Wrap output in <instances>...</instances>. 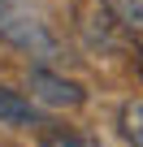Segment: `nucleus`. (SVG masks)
Segmentation results:
<instances>
[{
    "label": "nucleus",
    "mask_w": 143,
    "mask_h": 147,
    "mask_svg": "<svg viewBox=\"0 0 143 147\" xmlns=\"http://www.w3.org/2000/svg\"><path fill=\"white\" fill-rule=\"evenodd\" d=\"M0 39L18 48L22 56H30V65H48V69L65 65L61 35L43 22V13L30 0H0Z\"/></svg>",
    "instance_id": "1"
},
{
    "label": "nucleus",
    "mask_w": 143,
    "mask_h": 147,
    "mask_svg": "<svg viewBox=\"0 0 143 147\" xmlns=\"http://www.w3.org/2000/svg\"><path fill=\"white\" fill-rule=\"evenodd\" d=\"M26 100L39 108V113H65V108H83V100H87V91H83V82H74V78H65L61 69H48V65H30V74H26Z\"/></svg>",
    "instance_id": "2"
},
{
    "label": "nucleus",
    "mask_w": 143,
    "mask_h": 147,
    "mask_svg": "<svg viewBox=\"0 0 143 147\" xmlns=\"http://www.w3.org/2000/svg\"><path fill=\"white\" fill-rule=\"evenodd\" d=\"M0 125H13V130H30V125H43V113L22 95V91H9L0 82Z\"/></svg>",
    "instance_id": "3"
},
{
    "label": "nucleus",
    "mask_w": 143,
    "mask_h": 147,
    "mask_svg": "<svg viewBox=\"0 0 143 147\" xmlns=\"http://www.w3.org/2000/svg\"><path fill=\"white\" fill-rule=\"evenodd\" d=\"M117 125H121V134H126V143H130V147H143V100L121 104Z\"/></svg>",
    "instance_id": "4"
},
{
    "label": "nucleus",
    "mask_w": 143,
    "mask_h": 147,
    "mask_svg": "<svg viewBox=\"0 0 143 147\" xmlns=\"http://www.w3.org/2000/svg\"><path fill=\"white\" fill-rule=\"evenodd\" d=\"M104 9H108L126 30H143V0H104Z\"/></svg>",
    "instance_id": "5"
},
{
    "label": "nucleus",
    "mask_w": 143,
    "mask_h": 147,
    "mask_svg": "<svg viewBox=\"0 0 143 147\" xmlns=\"http://www.w3.org/2000/svg\"><path fill=\"white\" fill-rule=\"evenodd\" d=\"M43 147H100V143L87 138V134H78V130H52L43 138Z\"/></svg>",
    "instance_id": "6"
},
{
    "label": "nucleus",
    "mask_w": 143,
    "mask_h": 147,
    "mask_svg": "<svg viewBox=\"0 0 143 147\" xmlns=\"http://www.w3.org/2000/svg\"><path fill=\"white\" fill-rule=\"evenodd\" d=\"M139 74H143V52H139Z\"/></svg>",
    "instance_id": "7"
}]
</instances>
